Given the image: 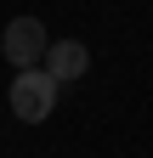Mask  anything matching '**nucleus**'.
I'll use <instances>...</instances> for the list:
<instances>
[{"label": "nucleus", "instance_id": "f257e3e1", "mask_svg": "<svg viewBox=\"0 0 153 158\" xmlns=\"http://www.w3.org/2000/svg\"><path fill=\"white\" fill-rule=\"evenodd\" d=\"M57 107V79L40 73V68H23L11 79V118H23V124H40V118H51Z\"/></svg>", "mask_w": 153, "mask_h": 158}, {"label": "nucleus", "instance_id": "f03ea898", "mask_svg": "<svg viewBox=\"0 0 153 158\" xmlns=\"http://www.w3.org/2000/svg\"><path fill=\"white\" fill-rule=\"evenodd\" d=\"M46 45H51V40H46V23H40V17H11L6 34H0V51H6L11 68H34L46 56Z\"/></svg>", "mask_w": 153, "mask_h": 158}, {"label": "nucleus", "instance_id": "7ed1b4c3", "mask_svg": "<svg viewBox=\"0 0 153 158\" xmlns=\"http://www.w3.org/2000/svg\"><path fill=\"white\" fill-rule=\"evenodd\" d=\"M91 68V51L80 45V40H57V45H46V73L51 79H80Z\"/></svg>", "mask_w": 153, "mask_h": 158}]
</instances>
